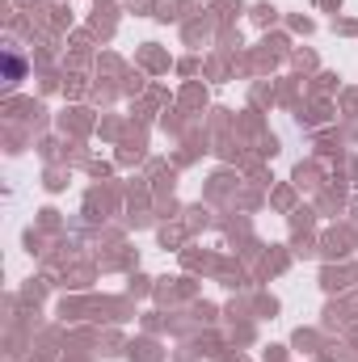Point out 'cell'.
<instances>
[{"mask_svg": "<svg viewBox=\"0 0 358 362\" xmlns=\"http://www.w3.org/2000/svg\"><path fill=\"white\" fill-rule=\"evenodd\" d=\"M17 76H21V59H13V55H8V81H17Z\"/></svg>", "mask_w": 358, "mask_h": 362, "instance_id": "1", "label": "cell"}]
</instances>
